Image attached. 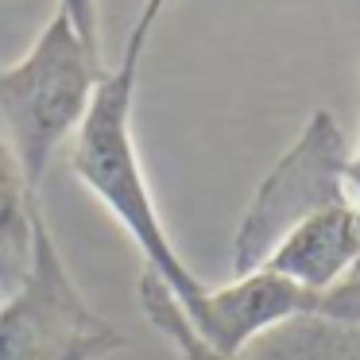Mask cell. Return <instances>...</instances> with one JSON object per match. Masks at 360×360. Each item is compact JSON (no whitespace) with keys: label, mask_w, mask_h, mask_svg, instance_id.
<instances>
[{"label":"cell","mask_w":360,"mask_h":360,"mask_svg":"<svg viewBox=\"0 0 360 360\" xmlns=\"http://www.w3.org/2000/svg\"><path fill=\"white\" fill-rule=\"evenodd\" d=\"M140 63L143 58L120 55V63L97 86L94 105H89L86 120L70 140V171L136 240L140 256L148 259L143 271L155 275L182 302V310L190 314L210 287L179 256L174 240L167 236L163 217H159L155 194L148 186V171H143L140 148H136V128H132Z\"/></svg>","instance_id":"1"},{"label":"cell","mask_w":360,"mask_h":360,"mask_svg":"<svg viewBox=\"0 0 360 360\" xmlns=\"http://www.w3.org/2000/svg\"><path fill=\"white\" fill-rule=\"evenodd\" d=\"M105 74L101 51L89 47L58 8L32 47L0 70V136L27 190H43L51 163L82 128Z\"/></svg>","instance_id":"2"},{"label":"cell","mask_w":360,"mask_h":360,"mask_svg":"<svg viewBox=\"0 0 360 360\" xmlns=\"http://www.w3.org/2000/svg\"><path fill=\"white\" fill-rule=\"evenodd\" d=\"M32 267L0 302V360H101L124 349V333H117L74 283L47 225L43 198L32 205Z\"/></svg>","instance_id":"3"},{"label":"cell","mask_w":360,"mask_h":360,"mask_svg":"<svg viewBox=\"0 0 360 360\" xmlns=\"http://www.w3.org/2000/svg\"><path fill=\"white\" fill-rule=\"evenodd\" d=\"M349 143L337 128V117L326 109H314L302 132L295 136L287 151L275 159V167L259 179L248 210L233 236V264L236 275L256 271L264 256L275 248L283 233L329 205H345L349 198Z\"/></svg>","instance_id":"4"},{"label":"cell","mask_w":360,"mask_h":360,"mask_svg":"<svg viewBox=\"0 0 360 360\" xmlns=\"http://www.w3.org/2000/svg\"><path fill=\"white\" fill-rule=\"evenodd\" d=\"M314 314H318V295L256 267L236 275L225 287H210L202 302L190 310V321L221 356L240 360L252 345L275 333L279 326L314 318Z\"/></svg>","instance_id":"5"},{"label":"cell","mask_w":360,"mask_h":360,"mask_svg":"<svg viewBox=\"0 0 360 360\" xmlns=\"http://www.w3.org/2000/svg\"><path fill=\"white\" fill-rule=\"evenodd\" d=\"M264 271L283 275L295 287L310 295L341 287L349 275L360 271V213L352 202L329 205L314 217L298 221L290 233L275 240V248L264 256Z\"/></svg>","instance_id":"6"},{"label":"cell","mask_w":360,"mask_h":360,"mask_svg":"<svg viewBox=\"0 0 360 360\" xmlns=\"http://www.w3.org/2000/svg\"><path fill=\"white\" fill-rule=\"evenodd\" d=\"M140 306H143V318L151 321V329L163 333L167 345L179 352V360H229L198 333L194 321H190V314L182 310V302L151 271L140 275Z\"/></svg>","instance_id":"7"},{"label":"cell","mask_w":360,"mask_h":360,"mask_svg":"<svg viewBox=\"0 0 360 360\" xmlns=\"http://www.w3.org/2000/svg\"><path fill=\"white\" fill-rule=\"evenodd\" d=\"M32 194H39V190H27L24 174H20V163H16V155H12V148H8V140L0 136V221L20 217V213L27 210V202H32Z\"/></svg>","instance_id":"8"},{"label":"cell","mask_w":360,"mask_h":360,"mask_svg":"<svg viewBox=\"0 0 360 360\" xmlns=\"http://www.w3.org/2000/svg\"><path fill=\"white\" fill-rule=\"evenodd\" d=\"M58 12L74 24V32L89 43L94 51H101V12L97 0H58Z\"/></svg>","instance_id":"9"},{"label":"cell","mask_w":360,"mask_h":360,"mask_svg":"<svg viewBox=\"0 0 360 360\" xmlns=\"http://www.w3.org/2000/svg\"><path fill=\"white\" fill-rule=\"evenodd\" d=\"M163 8H167V0H143L140 16H136L132 32H128L124 55L143 58V51H148V39H151V32H155V24H159V16H163Z\"/></svg>","instance_id":"10"},{"label":"cell","mask_w":360,"mask_h":360,"mask_svg":"<svg viewBox=\"0 0 360 360\" xmlns=\"http://www.w3.org/2000/svg\"><path fill=\"white\" fill-rule=\"evenodd\" d=\"M345 182H349V198L360 213V140H356V151H349V171H345Z\"/></svg>","instance_id":"11"}]
</instances>
